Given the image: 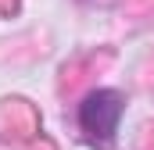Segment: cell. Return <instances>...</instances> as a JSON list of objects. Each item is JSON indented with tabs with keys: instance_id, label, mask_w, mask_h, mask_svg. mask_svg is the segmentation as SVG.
<instances>
[{
	"instance_id": "cell-1",
	"label": "cell",
	"mask_w": 154,
	"mask_h": 150,
	"mask_svg": "<svg viewBox=\"0 0 154 150\" xmlns=\"http://www.w3.org/2000/svg\"><path fill=\"white\" fill-rule=\"evenodd\" d=\"M122 93L115 89H97L90 93L82 104H79V129L86 132V140L93 147L108 150L115 143V129H118V118H122Z\"/></svg>"
}]
</instances>
